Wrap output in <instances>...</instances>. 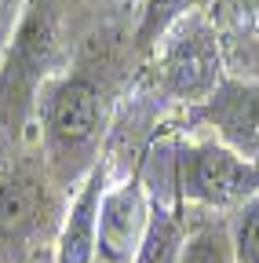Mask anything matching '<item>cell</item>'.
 Masks as SVG:
<instances>
[{"label":"cell","mask_w":259,"mask_h":263,"mask_svg":"<svg viewBox=\"0 0 259 263\" xmlns=\"http://www.w3.org/2000/svg\"><path fill=\"white\" fill-rule=\"evenodd\" d=\"M161 154L168 161V186L183 205L205 212H237L259 194V164H248L212 136L179 139L172 146H161Z\"/></svg>","instance_id":"cell-1"},{"label":"cell","mask_w":259,"mask_h":263,"mask_svg":"<svg viewBox=\"0 0 259 263\" xmlns=\"http://www.w3.org/2000/svg\"><path fill=\"white\" fill-rule=\"evenodd\" d=\"M230 77L226 73V51L215 26L205 15H190L172 26L161 44L153 48V81L157 91L172 103L193 110Z\"/></svg>","instance_id":"cell-2"},{"label":"cell","mask_w":259,"mask_h":263,"mask_svg":"<svg viewBox=\"0 0 259 263\" xmlns=\"http://www.w3.org/2000/svg\"><path fill=\"white\" fill-rule=\"evenodd\" d=\"M41 128H44V150L51 168L62 176H77L88 154L103 136V91L84 73L55 77L41 91ZM95 168V164H88Z\"/></svg>","instance_id":"cell-3"},{"label":"cell","mask_w":259,"mask_h":263,"mask_svg":"<svg viewBox=\"0 0 259 263\" xmlns=\"http://www.w3.org/2000/svg\"><path fill=\"white\" fill-rule=\"evenodd\" d=\"M58 59V29L48 8H26L15 37L0 59V106L26 110L33 95L44 91L48 70Z\"/></svg>","instance_id":"cell-4"},{"label":"cell","mask_w":259,"mask_h":263,"mask_svg":"<svg viewBox=\"0 0 259 263\" xmlns=\"http://www.w3.org/2000/svg\"><path fill=\"white\" fill-rule=\"evenodd\" d=\"M186 124L212 136L248 164H259V77H226L201 106L186 110Z\"/></svg>","instance_id":"cell-5"},{"label":"cell","mask_w":259,"mask_h":263,"mask_svg":"<svg viewBox=\"0 0 259 263\" xmlns=\"http://www.w3.org/2000/svg\"><path fill=\"white\" fill-rule=\"evenodd\" d=\"M153 219V194L143 176L110 183L99 209V256L95 263H132Z\"/></svg>","instance_id":"cell-6"},{"label":"cell","mask_w":259,"mask_h":263,"mask_svg":"<svg viewBox=\"0 0 259 263\" xmlns=\"http://www.w3.org/2000/svg\"><path fill=\"white\" fill-rule=\"evenodd\" d=\"M106 186H110V168L99 161L81 179L66 216L58 223L51 263H95V256H99V209Z\"/></svg>","instance_id":"cell-7"},{"label":"cell","mask_w":259,"mask_h":263,"mask_svg":"<svg viewBox=\"0 0 259 263\" xmlns=\"http://www.w3.org/2000/svg\"><path fill=\"white\" fill-rule=\"evenodd\" d=\"M48 212L44 183L22 164L0 161V245H22L41 230Z\"/></svg>","instance_id":"cell-8"},{"label":"cell","mask_w":259,"mask_h":263,"mask_svg":"<svg viewBox=\"0 0 259 263\" xmlns=\"http://www.w3.org/2000/svg\"><path fill=\"white\" fill-rule=\"evenodd\" d=\"M183 245H186L183 216L168 201H157L153 197V219H150V230H146V238H143L132 263H179Z\"/></svg>","instance_id":"cell-9"},{"label":"cell","mask_w":259,"mask_h":263,"mask_svg":"<svg viewBox=\"0 0 259 263\" xmlns=\"http://www.w3.org/2000/svg\"><path fill=\"white\" fill-rule=\"evenodd\" d=\"M205 4L208 0H143L139 26H135V44L143 51H153L172 26H179L190 15H201Z\"/></svg>","instance_id":"cell-10"},{"label":"cell","mask_w":259,"mask_h":263,"mask_svg":"<svg viewBox=\"0 0 259 263\" xmlns=\"http://www.w3.org/2000/svg\"><path fill=\"white\" fill-rule=\"evenodd\" d=\"M179 263H234V241H230V223L201 219L186 227V245Z\"/></svg>","instance_id":"cell-11"},{"label":"cell","mask_w":259,"mask_h":263,"mask_svg":"<svg viewBox=\"0 0 259 263\" xmlns=\"http://www.w3.org/2000/svg\"><path fill=\"white\" fill-rule=\"evenodd\" d=\"M234 263H259V194L230 216Z\"/></svg>","instance_id":"cell-12"},{"label":"cell","mask_w":259,"mask_h":263,"mask_svg":"<svg viewBox=\"0 0 259 263\" xmlns=\"http://www.w3.org/2000/svg\"><path fill=\"white\" fill-rule=\"evenodd\" d=\"M26 8H22V0H0V59H4L11 37H15V29L22 22Z\"/></svg>","instance_id":"cell-13"},{"label":"cell","mask_w":259,"mask_h":263,"mask_svg":"<svg viewBox=\"0 0 259 263\" xmlns=\"http://www.w3.org/2000/svg\"><path fill=\"white\" fill-rule=\"evenodd\" d=\"M48 263H51V259H48Z\"/></svg>","instance_id":"cell-14"}]
</instances>
